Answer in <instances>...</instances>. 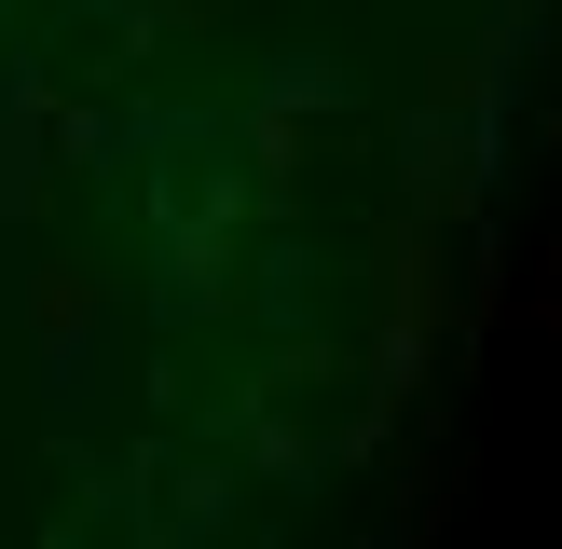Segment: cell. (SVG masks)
I'll return each mask as SVG.
<instances>
[{"instance_id": "obj_1", "label": "cell", "mask_w": 562, "mask_h": 549, "mask_svg": "<svg viewBox=\"0 0 562 549\" xmlns=\"http://www.w3.org/2000/svg\"><path fill=\"white\" fill-rule=\"evenodd\" d=\"M453 344V234L384 206L371 220V261H357V399L371 412H412Z\"/></svg>"}, {"instance_id": "obj_2", "label": "cell", "mask_w": 562, "mask_h": 549, "mask_svg": "<svg viewBox=\"0 0 562 549\" xmlns=\"http://www.w3.org/2000/svg\"><path fill=\"white\" fill-rule=\"evenodd\" d=\"M384 206L426 220V234H481L494 192H508V124H453V110H398L384 124Z\"/></svg>"}, {"instance_id": "obj_3", "label": "cell", "mask_w": 562, "mask_h": 549, "mask_svg": "<svg viewBox=\"0 0 562 549\" xmlns=\"http://www.w3.org/2000/svg\"><path fill=\"white\" fill-rule=\"evenodd\" d=\"M27 357H42V412L82 426L110 399V357H124V289L97 261H42L27 274Z\"/></svg>"}, {"instance_id": "obj_4", "label": "cell", "mask_w": 562, "mask_h": 549, "mask_svg": "<svg viewBox=\"0 0 562 549\" xmlns=\"http://www.w3.org/2000/svg\"><path fill=\"white\" fill-rule=\"evenodd\" d=\"M55 55L0 42V234H27V220L55 206Z\"/></svg>"}, {"instance_id": "obj_5", "label": "cell", "mask_w": 562, "mask_h": 549, "mask_svg": "<svg viewBox=\"0 0 562 549\" xmlns=\"http://www.w3.org/2000/svg\"><path fill=\"white\" fill-rule=\"evenodd\" d=\"M234 97H247V110H274V124H302V137H316V124H357V69H344L329 42H274L261 69L234 82Z\"/></svg>"}, {"instance_id": "obj_6", "label": "cell", "mask_w": 562, "mask_h": 549, "mask_svg": "<svg viewBox=\"0 0 562 549\" xmlns=\"http://www.w3.org/2000/svg\"><path fill=\"white\" fill-rule=\"evenodd\" d=\"M247 302H261V329H302V316H316V261H302V247L274 234L261 261H247Z\"/></svg>"}, {"instance_id": "obj_7", "label": "cell", "mask_w": 562, "mask_h": 549, "mask_svg": "<svg viewBox=\"0 0 562 549\" xmlns=\"http://www.w3.org/2000/svg\"><path fill=\"white\" fill-rule=\"evenodd\" d=\"M494 14H521V27H562V0H494Z\"/></svg>"}]
</instances>
